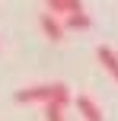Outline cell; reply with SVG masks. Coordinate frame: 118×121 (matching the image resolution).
Masks as SVG:
<instances>
[{
  "label": "cell",
  "mask_w": 118,
  "mask_h": 121,
  "mask_svg": "<svg viewBox=\"0 0 118 121\" xmlns=\"http://www.w3.org/2000/svg\"><path fill=\"white\" fill-rule=\"evenodd\" d=\"M67 89L64 83H38V86H26V89L16 92V102H51V99H57L61 92Z\"/></svg>",
  "instance_id": "6da1fadb"
},
{
  "label": "cell",
  "mask_w": 118,
  "mask_h": 121,
  "mask_svg": "<svg viewBox=\"0 0 118 121\" xmlns=\"http://www.w3.org/2000/svg\"><path fill=\"white\" fill-rule=\"evenodd\" d=\"M70 102L77 105V112L83 115V121H102V108H99V102H96L93 96H86V92H80V96H74Z\"/></svg>",
  "instance_id": "7a4b0ae2"
},
{
  "label": "cell",
  "mask_w": 118,
  "mask_h": 121,
  "mask_svg": "<svg viewBox=\"0 0 118 121\" xmlns=\"http://www.w3.org/2000/svg\"><path fill=\"white\" fill-rule=\"evenodd\" d=\"M96 57H99V64L105 67V73L118 83V51L109 48V45H99V48H96Z\"/></svg>",
  "instance_id": "3957f363"
},
{
  "label": "cell",
  "mask_w": 118,
  "mask_h": 121,
  "mask_svg": "<svg viewBox=\"0 0 118 121\" xmlns=\"http://www.w3.org/2000/svg\"><path fill=\"white\" fill-rule=\"evenodd\" d=\"M38 26H42V32H45V38L48 42H64V26H61V19H54L51 13H42V19H38Z\"/></svg>",
  "instance_id": "277c9868"
},
{
  "label": "cell",
  "mask_w": 118,
  "mask_h": 121,
  "mask_svg": "<svg viewBox=\"0 0 118 121\" xmlns=\"http://www.w3.org/2000/svg\"><path fill=\"white\" fill-rule=\"evenodd\" d=\"M83 10V3L80 0H48L45 3V13H51V16H70V13H80Z\"/></svg>",
  "instance_id": "5b68a950"
},
{
  "label": "cell",
  "mask_w": 118,
  "mask_h": 121,
  "mask_svg": "<svg viewBox=\"0 0 118 121\" xmlns=\"http://www.w3.org/2000/svg\"><path fill=\"white\" fill-rule=\"evenodd\" d=\"M64 32L67 29H74V32H86L89 26H93V19H89V13L86 10H80V13H70V16H64Z\"/></svg>",
  "instance_id": "8992f818"
},
{
  "label": "cell",
  "mask_w": 118,
  "mask_h": 121,
  "mask_svg": "<svg viewBox=\"0 0 118 121\" xmlns=\"http://www.w3.org/2000/svg\"><path fill=\"white\" fill-rule=\"evenodd\" d=\"M45 121H67V118H64V105L45 102Z\"/></svg>",
  "instance_id": "52a82bcc"
}]
</instances>
